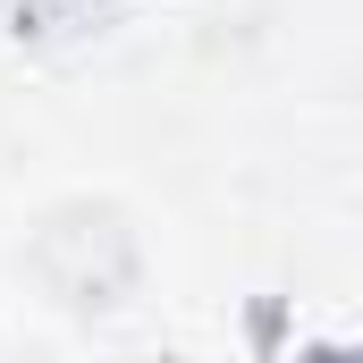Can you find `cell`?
Listing matches in <instances>:
<instances>
[{
    "label": "cell",
    "mask_w": 363,
    "mask_h": 363,
    "mask_svg": "<svg viewBox=\"0 0 363 363\" xmlns=\"http://www.w3.org/2000/svg\"><path fill=\"white\" fill-rule=\"evenodd\" d=\"M26 271L34 287L60 304V313H110L135 296L144 279V245H135V220L118 203H93V194H68L34 220L26 237Z\"/></svg>",
    "instance_id": "cell-1"
}]
</instances>
